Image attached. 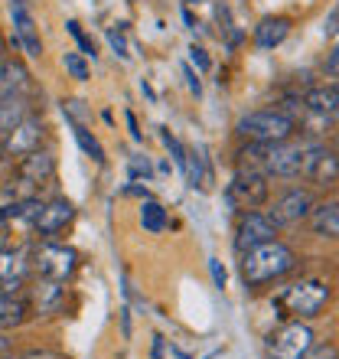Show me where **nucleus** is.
I'll return each instance as SVG.
<instances>
[{
  "instance_id": "f257e3e1",
  "label": "nucleus",
  "mask_w": 339,
  "mask_h": 359,
  "mask_svg": "<svg viewBox=\"0 0 339 359\" xmlns=\"http://www.w3.org/2000/svg\"><path fill=\"white\" fill-rule=\"evenodd\" d=\"M293 265H297V255H293L284 242H277V238L242 252V278H245L248 287L277 281V278H284L287 271H293Z\"/></svg>"
},
{
  "instance_id": "f03ea898",
  "label": "nucleus",
  "mask_w": 339,
  "mask_h": 359,
  "mask_svg": "<svg viewBox=\"0 0 339 359\" xmlns=\"http://www.w3.org/2000/svg\"><path fill=\"white\" fill-rule=\"evenodd\" d=\"M235 131L251 144H277V141H287L293 134V118L284 111H274V108H268V111H251L238 121Z\"/></svg>"
},
{
  "instance_id": "7ed1b4c3",
  "label": "nucleus",
  "mask_w": 339,
  "mask_h": 359,
  "mask_svg": "<svg viewBox=\"0 0 339 359\" xmlns=\"http://www.w3.org/2000/svg\"><path fill=\"white\" fill-rule=\"evenodd\" d=\"M326 301H330V284L320 281V278H307V281L291 284L277 297V304L287 307V313H297V317H320Z\"/></svg>"
},
{
  "instance_id": "20e7f679",
  "label": "nucleus",
  "mask_w": 339,
  "mask_h": 359,
  "mask_svg": "<svg viewBox=\"0 0 339 359\" xmlns=\"http://www.w3.org/2000/svg\"><path fill=\"white\" fill-rule=\"evenodd\" d=\"M226 199L232 209H258L268 199V177L261 170H251V167H242V170L232 177L226 189Z\"/></svg>"
},
{
  "instance_id": "39448f33",
  "label": "nucleus",
  "mask_w": 339,
  "mask_h": 359,
  "mask_svg": "<svg viewBox=\"0 0 339 359\" xmlns=\"http://www.w3.org/2000/svg\"><path fill=\"white\" fill-rule=\"evenodd\" d=\"M313 350V330L307 323H284L281 330L268 337V353L271 359H303Z\"/></svg>"
},
{
  "instance_id": "423d86ee",
  "label": "nucleus",
  "mask_w": 339,
  "mask_h": 359,
  "mask_svg": "<svg viewBox=\"0 0 339 359\" xmlns=\"http://www.w3.org/2000/svg\"><path fill=\"white\" fill-rule=\"evenodd\" d=\"M277 236V226H274L271 219L264 216V212H254L248 209L245 216L238 219V229H235V252H248V248L261 245V242H271Z\"/></svg>"
},
{
  "instance_id": "0eeeda50",
  "label": "nucleus",
  "mask_w": 339,
  "mask_h": 359,
  "mask_svg": "<svg viewBox=\"0 0 339 359\" xmlns=\"http://www.w3.org/2000/svg\"><path fill=\"white\" fill-rule=\"evenodd\" d=\"M36 268H39V274L46 278V281H66L69 274L76 271V252L72 248H66V245H43L36 252Z\"/></svg>"
},
{
  "instance_id": "6e6552de",
  "label": "nucleus",
  "mask_w": 339,
  "mask_h": 359,
  "mask_svg": "<svg viewBox=\"0 0 339 359\" xmlns=\"http://www.w3.org/2000/svg\"><path fill=\"white\" fill-rule=\"evenodd\" d=\"M43 137H46V124L36 121V118H23L13 131L4 134V151L10 157H27V154L39 151Z\"/></svg>"
},
{
  "instance_id": "1a4fd4ad",
  "label": "nucleus",
  "mask_w": 339,
  "mask_h": 359,
  "mask_svg": "<svg viewBox=\"0 0 339 359\" xmlns=\"http://www.w3.org/2000/svg\"><path fill=\"white\" fill-rule=\"evenodd\" d=\"M310 209H313V196L307 189H287L284 196L274 199V206L268 209V219H271L274 226H293V222H300Z\"/></svg>"
},
{
  "instance_id": "9d476101",
  "label": "nucleus",
  "mask_w": 339,
  "mask_h": 359,
  "mask_svg": "<svg viewBox=\"0 0 339 359\" xmlns=\"http://www.w3.org/2000/svg\"><path fill=\"white\" fill-rule=\"evenodd\" d=\"M303 177L313 183H336V154L323 144H307L303 147Z\"/></svg>"
},
{
  "instance_id": "9b49d317",
  "label": "nucleus",
  "mask_w": 339,
  "mask_h": 359,
  "mask_svg": "<svg viewBox=\"0 0 339 359\" xmlns=\"http://www.w3.org/2000/svg\"><path fill=\"white\" fill-rule=\"evenodd\" d=\"M10 17H13V33H17V43L23 46V53L33 59L43 56V43H39L36 23L29 17V10L23 0H10Z\"/></svg>"
},
{
  "instance_id": "f8f14e48",
  "label": "nucleus",
  "mask_w": 339,
  "mask_h": 359,
  "mask_svg": "<svg viewBox=\"0 0 339 359\" xmlns=\"http://www.w3.org/2000/svg\"><path fill=\"white\" fill-rule=\"evenodd\" d=\"M27 268H29V262L23 248H0V291H7V294L17 291Z\"/></svg>"
},
{
  "instance_id": "ddd939ff",
  "label": "nucleus",
  "mask_w": 339,
  "mask_h": 359,
  "mask_svg": "<svg viewBox=\"0 0 339 359\" xmlns=\"http://www.w3.org/2000/svg\"><path fill=\"white\" fill-rule=\"evenodd\" d=\"M72 216H76V209H72L69 199H53L49 206L39 209V216L33 226H36L39 236H56L59 229H66L69 222H72Z\"/></svg>"
},
{
  "instance_id": "4468645a",
  "label": "nucleus",
  "mask_w": 339,
  "mask_h": 359,
  "mask_svg": "<svg viewBox=\"0 0 339 359\" xmlns=\"http://www.w3.org/2000/svg\"><path fill=\"white\" fill-rule=\"evenodd\" d=\"M287 33H291V20L287 17H264L261 23L254 27V43L261 49H274L287 39Z\"/></svg>"
},
{
  "instance_id": "2eb2a0df",
  "label": "nucleus",
  "mask_w": 339,
  "mask_h": 359,
  "mask_svg": "<svg viewBox=\"0 0 339 359\" xmlns=\"http://www.w3.org/2000/svg\"><path fill=\"white\" fill-rule=\"evenodd\" d=\"M56 173V157L46 151H33L20 161V177L33 180V183H46L49 177Z\"/></svg>"
},
{
  "instance_id": "dca6fc26",
  "label": "nucleus",
  "mask_w": 339,
  "mask_h": 359,
  "mask_svg": "<svg viewBox=\"0 0 339 359\" xmlns=\"http://www.w3.org/2000/svg\"><path fill=\"white\" fill-rule=\"evenodd\" d=\"M303 104H307V111L310 114H320V118H336V108H339V92L336 86H323V88H310L307 92V98H303Z\"/></svg>"
},
{
  "instance_id": "f3484780",
  "label": "nucleus",
  "mask_w": 339,
  "mask_h": 359,
  "mask_svg": "<svg viewBox=\"0 0 339 359\" xmlns=\"http://www.w3.org/2000/svg\"><path fill=\"white\" fill-rule=\"evenodd\" d=\"M310 226H313V236L320 238H336L339 236V206L336 203H323V206L310 209Z\"/></svg>"
},
{
  "instance_id": "a211bd4d",
  "label": "nucleus",
  "mask_w": 339,
  "mask_h": 359,
  "mask_svg": "<svg viewBox=\"0 0 339 359\" xmlns=\"http://www.w3.org/2000/svg\"><path fill=\"white\" fill-rule=\"evenodd\" d=\"M23 118H29V104L23 95H0V134L13 131Z\"/></svg>"
},
{
  "instance_id": "6ab92c4d",
  "label": "nucleus",
  "mask_w": 339,
  "mask_h": 359,
  "mask_svg": "<svg viewBox=\"0 0 339 359\" xmlns=\"http://www.w3.org/2000/svg\"><path fill=\"white\" fill-rule=\"evenodd\" d=\"M183 173H186V183L193 189H206L209 183H212V170H209V161H206V151H202V147L186 151V167H183Z\"/></svg>"
},
{
  "instance_id": "aec40b11",
  "label": "nucleus",
  "mask_w": 339,
  "mask_h": 359,
  "mask_svg": "<svg viewBox=\"0 0 339 359\" xmlns=\"http://www.w3.org/2000/svg\"><path fill=\"white\" fill-rule=\"evenodd\" d=\"M29 86V72L20 62H0V95H23Z\"/></svg>"
},
{
  "instance_id": "412c9836",
  "label": "nucleus",
  "mask_w": 339,
  "mask_h": 359,
  "mask_svg": "<svg viewBox=\"0 0 339 359\" xmlns=\"http://www.w3.org/2000/svg\"><path fill=\"white\" fill-rule=\"evenodd\" d=\"M141 226L147 232H163L167 229V209L160 203H153V199H144L141 203Z\"/></svg>"
},
{
  "instance_id": "4be33fe9",
  "label": "nucleus",
  "mask_w": 339,
  "mask_h": 359,
  "mask_svg": "<svg viewBox=\"0 0 339 359\" xmlns=\"http://www.w3.org/2000/svg\"><path fill=\"white\" fill-rule=\"evenodd\" d=\"M23 320V304L13 301V294L0 291V327H17Z\"/></svg>"
},
{
  "instance_id": "5701e85b",
  "label": "nucleus",
  "mask_w": 339,
  "mask_h": 359,
  "mask_svg": "<svg viewBox=\"0 0 339 359\" xmlns=\"http://www.w3.org/2000/svg\"><path fill=\"white\" fill-rule=\"evenodd\" d=\"M72 131H76V141H78V147H82L88 157H92L95 163H104V147L98 144V137L95 134H88L85 131V124H72Z\"/></svg>"
},
{
  "instance_id": "b1692460",
  "label": "nucleus",
  "mask_w": 339,
  "mask_h": 359,
  "mask_svg": "<svg viewBox=\"0 0 339 359\" xmlns=\"http://www.w3.org/2000/svg\"><path fill=\"white\" fill-rule=\"evenodd\" d=\"M62 66H66V72L76 79V82H88V66H85V59L78 56V53H66V56H62Z\"/></svg>"
},
{
  "instance_id": "393cba45",
  "label": "nucleus",
  "mask_w": 339,
  "mask_h": 359,
  "mask_svg": "<svg viewBox=\"0 0 339 359\" xmlns=\"http://www.w3.org/2000/svg\"><path fill=\"white\" fill-rule=\"evenodd\" d=\"M108 46L114 49V56L118 59H124V62H127V59H131V46H127V36H124V29L118 27V29H108Z\"/></svg>"
},
{
  "instance_id": "a878e982",
  "label": "nucleus",
  "mask_w": 339,
  "mask_h": 359,
  "mask_svg": "<svg viewBox=\"0 0 339 359\" xmlns=\"http://www.w3.org/2000/svg\"><path fill=\"white\" fill-rule=\"evenodd\" d=\"M62 114L69 118V124H85L88 118H92V111H88V108H85V102H78V98L62 102Z\"/></svg>"
},
{
  "instance_id": "bb28decb",
  "label": "nucleus",
  "mask_w": 339,
  "mask_h": 359,
  "mask_svg": "<svg viewBox=\"0 0 339 359\" xmlns=\"http://www.w3.org/2000/svg\"><path fill=\"white\" fill-rule=\"evenodd\" d=\"M66 27H69V33L76 36V43H78V46H82V56H88V59H95V56H98V53H95V43H92V39H88V36H85V33H82V27H78L76 20H69Z\"/></svg>"
},
{
  "instance_id": "cd10ccee",
  "label": "nucleus",
  "mask_w": 339,
  "mask_h": 359,
  "mask_svg": "<svg viewBox=\"0 0 339 359\" xmlns=\"http://www.w3.org/2000/svg\"><path fill=\"white\" fill-rule=\"evenodd\" d=\"M39 209H43V203H39V199H23V203H17V219H27V222H36Z\"/></svg>"
},
{
  "instance_id": "c85d7f7f",
  "label": "nucleus",
  "mask_w": 339,
  "mask_h": 359,
  "mask_svg": "<svg viewBox=\"0 0 339 359\" xmlns=\"http://www.w3.org/2000/svg\"><path fill=\"white\" fill-rule=\"evenodd\" d=\"M151 161L147 157H131V180H151Z\"/></svg>"
},
{
  "instance_id": "c756f323",
  "label": "nucleus",
  "mask_w": 339,
  "mask_h": 359,
  "mask_svg": "<svg viewBox=\"0 0 339 359\" xmlns=\"http://www.w3.org/2000/svg\"><path fill=\"white\" fill-rule=\"evenodd\" d=\"M209 271H212V281H216V287L219 291H222V287H226V268H222V262H219V258H209Z\"/></svg>"
},
{
  "instance_id": "7c9ffc66",
  "label": "nucleus",
  "mask_w": 339,
  "mask_h": 359,
  "mask_svg": "<svg viewBox=\"0 0 339 359\" xmlns=\"http://www.w3.org/2000/svg\"><path fill=\"white\" fill-rule=\"evenodd\" d=\"M189 56H193V62H196V66H199V72H209V66H212V62H209V56H206V49H199V46H193V49H189Z\"/></svg>"
},
{
  "instance_id": "2f4dec72",
  "label": "nucleus",
  "mask_w": 339,
  "mask_h": 359,
  "mask_svg": "<svg viewBox=\"0 0 339 359\" xmlns=\"http://www.w3.org/2000/svg\"><path fill=\"white\" fill-rule=\"evenodd\" d=\"M183 76H186V82H189V92L199 98V95H202V82H199V76H196V72H193L189 66H183Z\"/></svg>"
},
{
  "instance_id": "473e14b6",
  "label": "nucleus",
  "mask_w": 339,
  "mask_h": 359,
  "mask_svg": "<svg viewBox=\"0 0 339 359\" xmlns=\"http://www.w3.org/2000/svg\"><path fill=\"white\" fill-rule=\"evenodd\" d=\"M303 359H339V356H336V346H323V350H317V353L310 350Z\"/></svg>"
},
{
  "instance_id": "72a5a7b5",
  "label": "nucleus",
  "mask_w": 339,
  "mask_h": 359,
  "mask_svg": "<svg viewBox=\"0 0 339 359\" xmlns=\"http://www.w3.org/2000/svg\"><path fill=\"white\" fill-rule=\"evenodd\" d=\"M336 20H339V10L333 7L330 17H326V23H323V33H326V36H336Z\"/></svg>"
},
{
  "instance_id": "f704fd0d",
  "label": "nucleus",
  "mask_w": 339,
  "mask_h": 359,
  "mask_svg": "<svg viewBox=\"0 0 339 359\" xmlns=\"http://www.w3.org/2000/svg\"><path fill=\"white\" fill-rule=\"evenodd\" d=\"M124 196H141V199H151V189H147V187H137V183H131V187H124Z\"/></svg>"
},
{
  "instance_id": "c9c22d12",
  "label": "nucleus",
  "mask_w": 339,
  "mask_h": 359,
  "mask_svg": "<svg viewBox=\"0 0 339 359\" xmlns=\"http://www.w3.org/2000/svg\"><path fill=\"white\" fill-rule=\"evenodd\" d=\"M121 330H124V340H131V311L127 307L121 311Z\"/></svg>"
},
{
  "instance_id": "e433bc0d",
  "label": "nucleus",
  "mask_w": 339,
  "mask_h": 359,
  "mask_svg": "<svg viewBox=\"0 0 339 359\" xmlns=\"http://www.w3.org/2000/svg\"><path fill=\"white\" fill-rule=\"evenodd\" d=\"M336 62H339V56H336V49H333L330 59H326V66H323L326 72H330V79H336Z\"/></svg>"
},
{
  "instance_id": "4c0bfd02",
  "label": "nucleus",
  "mask_w": 339,
  "mask_h": 359,
  "mask_svg": "<svg viewBox=\"0 0 339 359\" xmlns=\"http://www.w3.org/2000/svg\"><path fill=\"white\" fill-rule=\"evenodd\" d=\"M124 118H127V128H131V137H134V141H141V131H137V118H134L131 111L124 114Z\"/></svg>"
},
{
  "instance_id": "58836bf2",
  "label": "nucleus",
  "mask_w": 339,
  "mask_h": 359,
  "mask_svg": "<svg viewBox=\"0 0 339 359\" xmlns=\"http://www.w3.org/2000/svg\"><path fill=\"white\" fill-rule=\"evenodd\" d=\"M141 92L147 95L151 102H157V95H153V88H151V82H147V79H141Z\"/></svg>"
},
{
  "instance_id": "ea45409f",
  "label": "nucleus",
  "mask_w": 339,
  "mask_h": 359,
  "mask_svg": "<svg viewBox=\"0 0 339 359\" xmlns=\"http://www.w3.org/2000/svg\"><path fill=\"white\" fill-rule=\"evenodd\" d=\"M163 353V337H153V356H160Z\"/></svg>"
},
{
  "instance_id": "a19ab883",
  "label": "nucleus",
  "mask_w": 339,
  "mask_h": 359,
  "mask_svg": "<svg viewBox=\"0 0 339 359\" xmlns=\"http://www.w3.org/2000/svg\"><path fill=\"white\" fill-rule=\"evenodd\" d=\"M29 359H59V356H49V353H43V356H29Z\"/></svg>"
},
{
  "instance_id": "79ce46f5",
  "label": "nucleus",
  "mask_w": 339,
  "mask_h": 359,
  "mask_svg": "<svg viewBox=\"0 0 339 359\" xmlns=\"http://www.w3.org/2000/svg\"><path fill=\"white\" fill-rule=\"evenodd\" d=\"M4 350H7V340H4V337H0V353H4Z\"/></svg>"
},
{
  "instance_id": "37998d69",
  "label": "nucleus",
  "mask_w": 339,
  "mask_h": 359,
  "mask_svg": "<svg viewBox=\"0 0 339 359\" xmlns=\"http://www.w3.org/2000/svg\"><path fill=\"white\" fill-rule=\"evenodd\" d=\"M4 242H7V236H4V232H0V248H4Z\"/></svg>"
}]
</instances>
